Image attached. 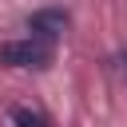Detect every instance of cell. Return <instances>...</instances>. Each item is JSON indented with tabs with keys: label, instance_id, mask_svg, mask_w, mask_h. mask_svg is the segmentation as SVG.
<instances>
[{
	"label": "cell",
	"instance_id": "cell-1",
	"mask_svg": "<svg viewBox=\"0 0 127 127\" xmlns=\"http://www.w3.org/2000/svg\"><path fill=\"white\" fill-rule=\"evenodd\" d=\"M48 60H52V48L40 40H12L0 48V64L8 67H44Z\"/></svg>",
	"mask_w": 127,
	"mask_h": 127
},
{
	"label": "cell",
	"instance_id": "cell-2",
	"mask_svg": "<svg viewBox=\"0 0 127 127\" xmlns=\"http://www.w3.org/2000/svg\"><path fill=\"white\" fill-rule=\"evenodd\" d=\"M28 28L40 32V36H60V32L67 28V16H64L60 8H40V12L28 16Z\"/></svg>",
	"mask_w": 127,
	"mask_h": 127
},
{
	"label": "cell",
	"instance_id": "cell-3",
	"mask_svg": "<svg viewBox=\"0 0 127 127\" xmlns=\"http://www.w3.org/2000/svg\"><path fill=\"white\" fill-rule=\"evenodd\" d=\"M12 123H16V127H48L44 115L32 111V107H12Z\"/></svg>",
	"mask_w": 127,
	"mask_h": 127
}]
</instances>
